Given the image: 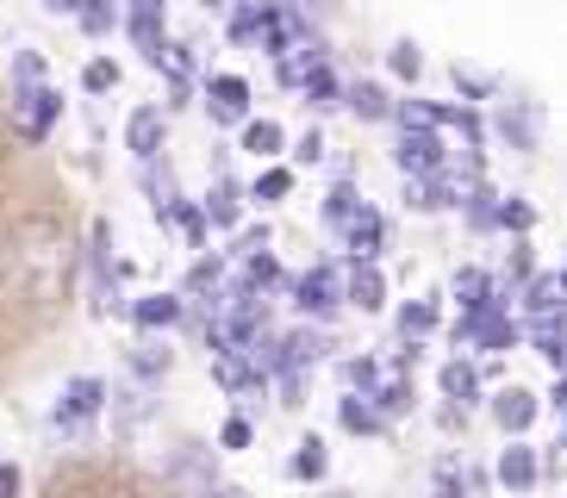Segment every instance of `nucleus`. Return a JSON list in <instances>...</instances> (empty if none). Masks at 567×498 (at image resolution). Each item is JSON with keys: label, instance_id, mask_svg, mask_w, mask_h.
Wrapping results in <instances>:
<instances>
[{"label": "nucleus", "instance_id": "9", "mask_svg": "<svg viewBox=\"0 0 567 498\" xmlns=\"http://www.w3.org/2000/svg\"><path fill=\"white\" fill-rule=\"evenodd\" d=\"M206 113H213L218 125H237V118L250 113V82H244V75H213V82H206Z\"/></svg>", "mask_w": 567, "mask_h": 498}, {"label": "nucleus", "instance_id": "4", "mask_svg": "<svg viewBox=\"0 0 567 498\" xmlns=\"http://www.w3.org/2000/svg\"><path fill=\"white\" fill-rule=\"evenodd\" d=\"M106 412V381H94V374H75V381L63 386V398H56V430H82L87 417Z\"/></svg>", "mask_w": 567, "mask_h": 498}, {"label": "nucleus", "instance_id": "3", "mask_svg": "<svg viewBox=\"0 0 567 498\" xmlns=\"http://www.w3.org/2000/svg\"><path fill=\"white\" fill-rule=\"evenodd\" d=\"M168 486L182 498H206V492H218V467H213V455L206 448H194V443H182L175 455H168Z\"/></svg>", "mask_w": 567, "mask_h": 498}, {"label": "nucleus", "instance_id": "35", "mask_svg": "<svg viewBox=\"0 0 567 498\" xmlns=\"http://www.w3.org/2000/svg\"><path fill=\"white\" fill-rule=\"evenodd\" d=\"M343 374H350V386H362L368 398H374V386H381V362H368V355H355V362L343 367Z\"/></svg>", "mask_w": 567, "mask_h": 498}, {"label": "nucleus", "instance_id": "15", "mask_svg": "<svg viewBox=\"0 0 567 498\" xmlns=\"http://www.w3.org/2000/svg\"><path fill=\"white\" fill-rule=\"evenodd\" d=\"M362 212H368V199L355 194L350 181H331V194H324V225H331V231L343 237V231H350V225H355Z\"/></svg>", "mask_w": 567, "mask_h": 498}, {"label": "nucleus", "instance_id": "1", "mask_svg": "<svg viewBox=\"0 0 567 498\" xmlns=\"http://www.w3.org/2000/svg\"><path fill=\"white\" fill-rule=\"evenodd\" d=\"M75 281V243H69L63 218L32 212L0 237V287L25 305H63Z\"/></svg>", "mask_w": 567, "mask_h": 498}, {"label": "nucleus", "instance_id": "34", "mask_svg": "<svg viewBox=\"0 0 567 498\" xmlns=\"http://www.w3.org/2000/svg\"><path fill=\"white\" fill-rule=\"evenodd\" d=\"M13 87H44V56L38 50H19L13 56Z\"/></svg>", "mask_w": 567, "mask_h": 498}, {"label": "nucleus", "instance_id": "31", "mask_svg": "<svg viewBox=\"0 0 567 498\" xmlns=\"http://www.w3.org/2000/svg\"><path fill=\"white\" fill-rule=\"evenodd\" d=\"M467 225H474V231L499 225V194H493V187H474V199H467Z\"/></svg>", "mask_w": 567, "mask_h": 498}, {"label": "nucleus", "instance_id": "6", "mask_svg": "<svg viewBox=\"0 0 567 498\" xmlns=\"http://www.w3.org/2000/svg\"><path fill=\"white\" fill-rule=\"evenodd\" d=\"M400 168L412 175V181H431V175H443L450 168V149H443V137L436 132H400Z\"/></svg>", "mask_w": 567, "mask_h": 498}, {"label": "nucleus", "instance_id": "8", "mask_svg": "<svg viewBox=\"0 0 567 498\" xmlns=\"http://www.w3.org/2000/svg\"><path fill=\"white\" fill-rule=\"evenodd\" d=\"M499 486L505 492H536V486H543V455H536L524 436H512V448L499 455Z\"/></svg>", "mask_w": 567, "mask_h": 498}, {"label": "nucleus", "instance_id": "18", "mask_svg": "<svg viewBox=\"0 0 567 498\" xmlns=\"http://www.w3.org/2000/svg\"><path fill=\"white\" fill-rule=\"evenodd\" d=\"M350 113H355V118H368V125H381V118L400 113V100H386V87H381V82H355V87H350Z\"/></svg>", "mask_w": 567, "mask_h": 498}, {"label": "nucleus", "instance_id": "16", "mask_svg": "<svg viewBox=\"0 0 567 498\" xmlns=\"http://www.w3.org/2000/svg\"><path fill=\"white\" fill-rule=\"evenodd\" d=\"M337 424H343L350 436H374L386 424V412L368 393H355V398H337Z\"/></svg>", "mask_w": 567, "mask_h": 498}, {"label": "nucleus", "instance_id": "30", "mask_svg": "<svg viewBox=\"0 0 567 498\" xmlns=\"http://www.w3.org/2000/svg\"><path fill=\"white\" fill-rule=\"evenodd\" d=\"M455 293H462V305L474 312V305H486V299H493V281H486L481 268H462V274H455Z\"/></svg>", "mask_w": 567, "mask_h": 498}, {"label": "nucleus", "instance_id": "13", "mask_svg": "<svg viewBox=\"0 0 567 498\" xmlns=\"http://www.w3.org/2000/svg\"><path fill=\"white\" fill-rule=\"evenodd\" d=\"M87 262H94V305L106 312V299H113V231H106V218H94V231H87Z\"/></svg>", "mask_w": 567, "mask_h": 498}, {"label": "nucleus", "instance_id": "29", "mask_svg": "<svg viewBox=\"0 0 567 498\" xmlns=\"http://www.w3.org/2000/svg\"><path fill=\"white\" fill-rule=\"evenodd\" d=\"M75 19H82V32H87V38H106V32L118 25V7H113V0H87Z\"/></svg>", "mask_w": 567, "mask_h": 498}, {"label": "nucleus", "instance_id": "5", "mask_svg": "<svg viewBox=\"0 0 567 498\" xmlns=\"http://www.w3.org/2000/svg\"><path fill=\"white\" fill-rule=\"evenodd\" d=\"M293 299H300V312L306 318H331L337 312V299H343V281H337V262H312L293 281Z\"/></svg>", "mask_w": 567, "mask_h": 498}, {"label": "nucleus", "instance_id": "19", "mask_svg": "<svg viewBox=\"0 0 567 498\" xmlns=\"http://www.w3.org/2000/svg\"><path fill=\"white\" fill-rule=\"evenodd\" d=\"M206 218H213L218 231H237V218H244V187L213 181V194H206Z\"/></svg>", "mask_w": 567, "mask_h": 498}, {"label": "nucleus", "instance_id": "11", "mask_svg": "<svg viewBox=\"0 0 567 498\" xmlns=\"http://www.w3.org/2000/svg\"><path fill=\"white\" fill-rule=\"evenodd\" d=\"M125 144H132L137 163H156L163 156V106H137L132 125H125Z\"/></svg>", "mask_w": 567, "mask_h": 498}, {"label": "nucleus", "instance_id": "23", "mask_svg": "<svg viewBox=\"0 0 567 498\" xmlns=\"http://www.w3.org/2000/svg\"><path fill=\"white\" fill-rule=\"evenodd\" d=\"M163 218L187 237V249H200V243H206V225H213V218H206V206H187V199H175V206H168Z\"/></svg>", "mask_w": 567, "mask_h": 498}, {"label": "nucleus", "instance_id": "24", "mask_svg": "<svg viewBox=\"0 0 567 498\" xmlns=\"http://www.w3.org/2000/svg\"><path fill=\"white\" fill-rule=\"evenodd\" d=\"M431 331H436V299H412V305H400V336L405 343H424Z\"/></svg>", "mask_w": 567, "mask_h": 498}, {"label": "nucleus", "instance_id": "43", "mask_svg": "<svg viewBox=\"0 0 567 498\" xmlns=\"http://www.w3.org/2000/svg\"><path fill=\"white\" fill-rule=\"evenodd\" d=\"M163 7L168 0H132V13H151V19H163Z\"/></svg>", "mask_w": 567, "mask_h": 498}, {"label": "nucleus", "instance_id": "26", "mask_svg": "<svg viewBox=\"0 0 567 498\" xmlns=\"http://www.w3.org/2000/svg\"><path fill=\"white\" fill-rule=\"evenodd\" d=\"M306 100H312V106H350V87L337 82L331 63H324V69H312V82H306Z\"/></svg>", "mask_w": 567, "mask_h": 498}, {"label": "nucleus", "instance_id": "33", "mask_svg": "<svg viewBox=\"0 0 567 498\" xmlns=\"http://www.w3.org/2000/svg\"><path fill=\"white\" fill-rule=\"evenodd\" d=\"M82 87H87V94H113V87H118V63H106V56H94V63L82 69Z\"/></svg>", "mask_w": 567, "mask_h": 498}, {"label": "nucleus", "instance_id": "7", "mask_svg": "<svg viewBox=\"0 0 567 498\" xmlns=\"http://www.w3.org/2000/svg\"><path fill=\"white\" fill-rule=\"evenodd\" d=\"M486 412H493V424H499L505 436H524L536 424V412H543V398H536L530 386H499V393L486 398Z\"/></svg>", "mask_w": 567, "mask_h": 498}, {"label": "nucleus", "instance_id": "10", "mask_svg": "<svg viewBox=\"0 0 567 498\" xmlns=\"http://www.w3.org/2000/svg\"><path fill=\"white\" fill-rule=\"evenodd\" d=\"M343 299H355L362 312H386V274L374 262H350L343 268Z\"/></svg>", "mask_w": 567, "mask_h": 498}, {"label": "nucleus", "instance_id": "45", "mask_svg": "<svg viewBox=\"0 0 567 498\" xmlns=\"http://www.w3.org/2000/svg\"><path fill=\"white\" fill-rule=\"evenodd\" d=\"M206 498H250L244 486H218V492H206Z\"/></svg>", "mask_w": 567, "mask_h": 498}, {"label": "nucleus", "instance_id": "39", "mask_svg": "<svg viewBox=\"0 0 567 498\" xmlns=\"http://www.w3.org/2000/svg\"><path fill=\"white\" fill-rule=\"evenodd\" d=\"M499 125H505V132H512V137H517V144H524V149L536 144V137H530V118H524V113H505Z\"/></svg>", "mask_w": 567, "mask_h": 498}, {"label": "nucleus", "instance_id": "25", "mask_svg": "<svg viewBox=\"0 0 567 498\" xmlns=\"http://www.w3.org/2000/svg\"><path fill=\"white\" fill-rule=\"evenodd\" d=\"M287 194H293V168H262V175H256V187H250L256 206H281Z\"/></svg>", "mask_w": 567, "mask_h": 498}, {"label": "nucleus", "instance_id": "21", "mask_svg": "<svg viewBox=\"0 0 567 498\" xmlns=\"http://www.w3.org/2000/svg\"><path fill=\"white\" fill-rule=\"evenodd\" d=\"M244 149L268 163V156H281V149H287V132L275 125V118H250V125H244Z\"/></svg>", "mask_w": 567, "mask_h": 498}, {"label": "nucleus", "instance_id": "14", "mask_svg": "<svg viewBox=\"0 0 567 498\" xmlns=\"http://www.w3.org/2000/svg\"><path fill=\"white\" fill-rule=\"evenodd\" d=\"M381 243H386V218L368 206L350 231H343V249H350V262H374V256H381Z\"/></svg>", "mask_w": 567, "mask_h": 498}, {"label": "nucleus", "instance_id": "36", "mask_svg": "<svg viewBox=\"0 0 567 498\" xmlns=\"http://www.w3.org/2000/svg\"><path fill=\"white\" fill-rule=\"evenodd\" d=\"M250 436H256V430H250V417H237V412H231V417H225V430H218V448H250Z\"/></svg>", "mask_w": 567, "mask_h": 498}, {"label": "nucleus", "instance_id": "42", "mask_svg": "<svg viewBox=\"0 0 567 498\" xmlns=\"http://www.w3.org/2000/svg\"><path fill=\"white\" fill-rule=\"evenodd\" d=\"M0 498H19V467L0 461Z\"/></svg>", "mask_w": 567, "mask_h": 498}, {"label": "nucleus", "instance_id": "44", "mask_svg": "<svg viewBox=\"0 0 567 498\" xmlns=\"http://www.w3.org/2000/svg\"><path fill=\"white\" fill-rule=\"evenodd\" d=\"M44 7H56V13H82L87 0H44Z\"/></svg>", "mask_w": 567, "mask_h": 498}, {"label": "nucleus", "instance_id": "37", "mask_svg": "<svg viewBox=\"0 0 567 498\" xmlns=\"http://www.w3.org/2000/svg\"><path fill=\"white\" fill-rule=\"evenodd\" d=\"M431 498H467L462 474H455V467H436V480H431Z\"/></svg>", "mask_w": 567, "mask_h": 498}, {"label": "nucleus", "instance_id": "17", "mask_svg": "<svg viewBox=\"0 0 567 498\" xmlns=\"http://www.w3.org/2000/svg\"><path fill=\"white\" fill-rule=\"evenodd\" d=\"M225 32H231V44H262V32H268V0H237Z\"/></svg>", "mask_w": 567, "mask_h": 498}, {"label": "nucleus", "instance_id": "28", "mask_svg": "<svg viewBox=\"0 0 567 498\" xmlns=\"http://www.w3.org/2000/svg\"><path fill=\"white\" fill-rule=\"evenodd\" d=\"M132 374H137V381H163V374H168V349L163 343H137L132 349Z\"/></svg>", "mask_w": 567, "mask_h": 498}, {"label": "nucleus", "instance_id": "46", "mask_svg": "<svg viewBox=\"0 0 567 498\" xmlns=\"http://www.w3.org/2000/svg\"><path fill=\"white\" fill-rule=\"evenodd\" d=\"M331 498H355V492H331Z\"/></svg>", "mask_w": 567, "mask_h": 498}, {"label": "nucleus", "instance_id": "2", "mask_svg": "<svg viewBox=\"0 0 567 498\" xmlns=\"http://www.w3.org/2000/svg\"><path fill=\"white\" fill-rule=\"evenodd\" d=\"M56 113H63V94H56L51 82L44 87H13V118H19V137H32V144H44L56 125Z\"/></svg>", "mask_w": 567, "mask_h": 498}, {"label": "nucleus", "instance_id": "12", "mask_svg": "<svg viewBox=\"0 0 567 498\" xmlns=\"http://www.w3.org/2000/svg\"><path fill=\"white\" fill-rule=\"evenodd\" d=\"M182 318H187V305H182L175 293H144V299L132 305V324H137V331H175Z\"/></svg>", "mask_w": 567, "mask_h": 498}, {"label": "nucleus", "instance_id": "38", "mask_svg": "<svg viewBox=\"0 0 567 498\" xmlns=\"http://www.w3.org/2000/svg\"><path fill=\"white\" fill-rule=\"evenodd\" d=\"M530 206H524V199H512V206H499V225H512V231H530Z\"/></svg>", "mask_w": 567, "mask_h": 498}, {"label": "nucleus", "instance_id": "40", "mask_svg": "<svg viewBox=\"0 0 567 498\" xmlns=\"http://www.w3.org/2000/svg\"><path fill=\"white\" fill-rule=\"evenodd\" d=\"M455 82H462V87H467V94H474V100H486V94H493V82H481L474 69H455Z\"/></svg>", "mask_w": 567, "mask_h": 498}, {"label": "nucleus", "instance_id": "32", "mask_svg": "<svg viewBox=\"0 0 567 498\" xmlns=\"http://www.w3.org/2000/svg\"><path fill=\"white\" fill-rule=\"evenodd\" d=\"M386 63H393V75H400V82H417V75H424V56H417V44H412V38H400Z\"/></svg>", "mask_w": 567, "mask_h": 498}, {"label": "nucleus", "instance_id": "41", "mask_svg": "<svg viewBox=\"0 0 567 498\" xmlns=\"http://www.w3.org/2000/svg\"><path fill=\"white\" fill-rule=\"evenodd\" d=\"M293 156H300V163H318V156H324V137H318V132H306V137H300V149H293Z\"/></svg>", "mask_w": 567, "mask_h": 498}, {"label": "nucleus", "instance_id": "27", "mask_svg": "<svg viewBox=\"0 0 567 498\" xmlns=\"http://www.w3.org/2000/svg\"><path fill=\"white\" fill-rule=\"evenodd\" d=\"M244 281L256 287V293H275V287H287V274H281V262H275V256H244Z\"/></svg>", "mask_w": 567, "mask_h": 498}, {"label": "nucleus", "instance_id": "22", "mask_svg": "<svg viewBox=\"0 0 567 498\" xmlns=\"http://www.w3.org/2000/svg\"><path fill=\"white\" fill-rule=\"evenodd\" d=\"M324 467H331L324 443H318V436H306V443L293 448V461H287V480H324Z\"/></svg>", "mask_w": 567, "mask_h": 498}, {"label": "nucleus", "instance_id": "20", "mask_svg": "<svg viewBox=\"0 0 567 498\" xmlns=\"http://www.w3.org/2000/svg\"><path fill=\"white\" fill-rule=\"evenodd\" d=\"M436 386H443V398H455V405H474V398H481V374L467 362H450L436 374Z\"/></svg>", "mask_w": 567, "mask_h": 498}]
</instances>
